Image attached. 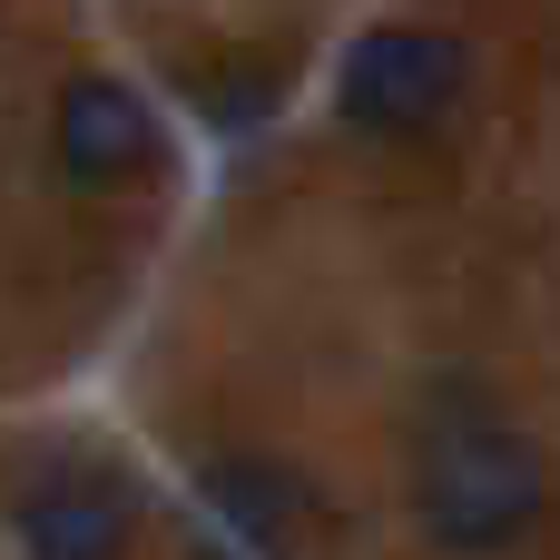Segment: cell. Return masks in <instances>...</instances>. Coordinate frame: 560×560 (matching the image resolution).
Returning a JSON list of instances; mask_svg holds the SVG:
<instances>
[{
  "mask_svg": "<svg viewBox=\"0 0 560 560\" xmlns=\"http://www.w3.org/2000/svg\"><path fill=\"white\" fill-rule=\"evenodd\" d=\"M551 522V463L532 433H512L502 413H482L472 394H443V413L423 423L413 453V532L453 560H502L541 541Z\"/></svg>",
  "mask_w": 560,
  "mask_h": 560,
  "instance_id": "1",
  "label": "cell"
},
{
  "mask_svg": "<svg viewBox=\"0 0 560 560\" xmlns=\"http://www.w3.org/2000/svg\"><path fill=\"white\" fill-rule=\"evenodd\" d=\"M472 79V49L453 30H423V20H384L364 30L345 59H335V118L364 128V138H423L453 118Z\"/></svg>",
  "mask_w": 560,
  "mask_h": 560,
  "instance_id": "2",
  "label": "cell"
},
{
  "mask_svg": "<svg viewBox=\"0 0 560 560\" xmlns=\"http://www.w3.org/2000/svg\"><path fill=\"white\" fill-rule=\"evenodd\" d=\"M49 138H59L69 187H128V177H148V167H158V108H148L128 79H98V69L59 89Z\"/></svg>",
  "mask_w": 560,
  "mask_h": 560,
  "instance_id": "3",
  "label": "cell"
},
{
  "mask_svg": "<svg viewBox=\"0 0 560 560\" xmlns=\"http://www.w3.org/2000/svg\"><path fill=\"white\" fill-rule=\"evenodd\" d=\"M20 551L30 560H118L128 551V482H108V472H49V482H30Z\"/></svg>",
  "mask_w": 560,
  "mask_h": 560,
  "instance_id": "4",
  "label": "cell"
},
{
  "mask_svg": "<svg viewBox=\"0 0 560 560\" xmlns=\"http://www.w3.org/2000/svg\"><path fill=\"white\" fill-rule=\"evenodd\" d=\"M207 502L226 512L236 541L276 551V541L295 532V512H305V482H295L285 463H217V472H207Z\"/></svg>",
  "mask_w": 560,
  "mask_h": 560,
  "instance_id": "5",
  "label": "cell"
}]
</instances>
